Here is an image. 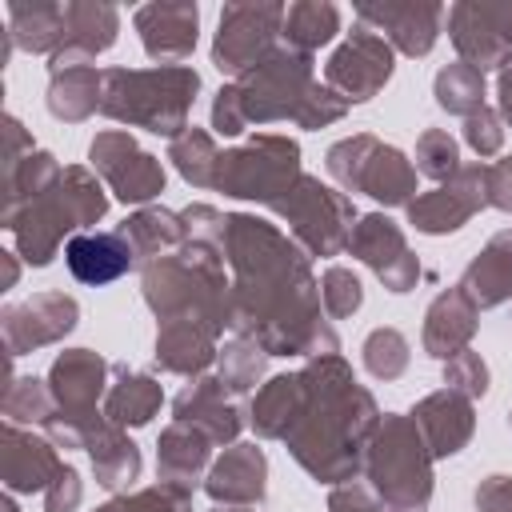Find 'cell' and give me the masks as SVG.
I'll return each instance as SVG.
<instances>
[{"label": "cell", "instance_id": "obj_50", "mask_svg": "<svg viewBox=\"0 0 512 512\" xmlns=\"http://www.w3.org/2000/svg\"><path fill=\"white\" fill-rule=\"evenodd\" d=\"M48 496H44V512H72L76 504H80V496H84V488H80V476H76V468H60V476L44 488Z\"/></svg>", "mask_w": 512, "mask_h": 512}, {"label": "cell", "instance_id": "obj_28", "mask_svg": "<svg viewBox=\"0 0 512 512\" xmlns=\"http://www.w3.org/2000/svg\"><path fill=\"white\" fill-rule=\"evenodd\" d=\"M60 460L52 452L48 440L32 436V432H20L16 424L4 428V484L12 492H36V488H48L56 476H60Z\"/></svg>", "mask_w": 512, "mask_h": 512}, {"label": "cell", "instance_id": "obj_38", "mask_svg": "<svg viewBox=\"0 0 512 512\" xmlns=\"http://www.w3.org/2000/svg\"><path fill=\"white\" fill-rule=\"evenodd\" d=\"M168 160L176 164V172H180L188 184L212 188L220 152H216V144H212V136H208L204 128H184V132L168 144Z\"/></svg>", "mask_w": 512, "mask_h": 512}, {"label": "cell", "instance_id": "obj_46", "mask_svg": "<svg viewBox=\"0 0 512 512\" xmlns=\"http://www.w3.org/2000/svg\"><path fill=\"white\" fill-rule=\"evenodd\" d=\"M348 112V100L340 92H332L328 84H312V92L304 96L300 112H296V124L300 128H324L332 120H340Z\"/></svg>", "mask_w": 512, "mask_h": 512}, {"label": "cell", "instance_id": "obj_27", "mask_svg": "<svg viewBox=\"0 0 512 512\" xmlns=\"http://www.w3.org/2000/svg\"><path fill=\"white\" fill-rule=\"evenodd\" d=\"M476 308H496L512 296V228L496 232L456 284Z\"/></svg>", "mask_w": 512, "mask_h": 512}, {"label": "cell", "instance_id": "obj_56", "mask_svg": "<svg viewBox=\"0 0 512 512\" xmlns=\"http://www.w3.org/2000/svg\"><path fill=\"white\" fill-rule=\"evenodd\" d=\"M508 420H512V412H508Z\"/></svg>", "mask_w": 512, "mask_h": 512}, {"label": "cell", "instance_id": "obj_53", "mask_svg": "<svg viewBox=\"0 0 512 512\" xmlns=\"http://www.w3.org/2000/svg\"><path fill=\"white\" fill-rule=\"evenodd\" d=\"M496 96H500V120L512 124V56L496 72Z\"/></svg>", "mask_w": 512, "mask_h": 512}, {"label": "cell", "instance_id": "obj_31", "mask_svg": "<svg viewBox=\"0 0 512 512\" xmlns=\"http://www.w3.org/2000/svg\"><path fill=\"white\" fill-rule=\"evenodd\" d=\"M300 412H304V380H300V372L272 376L252 400V428L260 436H268V440H284L296 428Z\"/></svg>", "mask_w": 512, "mask_h": 512}, {"label": "cell", "instance_id": "obj_37", "mask_svg": "<svg viewBox=\"0 0 512 512\" xmlns=\"http://www.w3.org/2000/svg\"><path fill=\"white\" fill-rule=\"evenodd\" d=\"M432 92H436V104H440L444 112H452V116H464V120H468L472 112H480V108H484V72H480V68H472V64H464V60L444 64V68L436 72Z\"/></svg>", "mask_w": 512, "mask_h": 512}, {"label": "cell", "instance_id": "obj_26", "mask_svg": "<svg viewBox=\"0 0 512 512\" xmlns=\"http://www.w3.org/2000/svg\"><path fill=\"white\" fill-rule=\"evenodd\" d=\"M476 312L480 308L460 288L440 292L428 304V316H424V348H428V356L452 360L456 352H464L472 332H476Z\"/></svg>", "mask_w": 512, "mask_h": 512}, {"label": "cell", "instance_id": "obj_47", "mask_svg": "<svg viewBox=\"0 0 512 512\" xmlns=\"http://www.w3.org/2000/svg\"><path fill=\"white\" fill-rule=\"evenodd\" d=\"M504 120H500V112L496 108H480V112H472L468 120H464V140H468V148L476 152V156H496L500 152V144H504V128H500Z\"/></svg>", "mask_w": 512, "mask_h": 512}, {"label": "cell", "instance_id": "obj_52", "mask_svg": "<svg viewBox=\"0 0 512 512\" xmlns=\"http://www.w3.org/2000/svg\"><path fill=\"white\" fill-rule=\"evenodd\" d=\"M328 512H384V504H376L372 492H364L356 484H340L328 496Z\"/></svg>", "mask_w": 512, "mask_h": 512}, {"label": "cell", "instance_id": "obj_43", "mask_svg": "<svg viewBox=\"0 0 512 512\" xmlns=\"http://www.w3.org/2000/svg\"><path fill=\"white\" fill-rule=\"evenodd\" d=\"M364 368L376 380H396L408 368V340L396 328H376L364 340Z\"/></svg>", "mask_w": 512, "mask_h": 512}, {"label": "cell", "instance_id": "obj_55", "mask_svg": "<svg viewBox=\"0 0 512 512\" xmlns=\"http://www.w3.org/2000/svg\"><path fill=\"white\" fill-rule=\"evenodd\" d=\"M4 512H16V504H12V500H8V504H4Z\"/></svg>", "mask_w": 512, "mask_h": 512}, {"label": "cell", "instance_id": "obj_21", "mask_svg": "<svg viewBox=\"0 0 512 512\" xmlns=\"http://www.w3.org/2000/svg\"><path fill=\"white\" fill-rule=\"evenodd\" d=\"M224 328L200 316H172L160 320V336H156V364L164 372H180V376H196L212 364L216 356V336Z\"/></svg>", "mask_w": 512, "mask_h": 512}, {"label": "cell", "instance_id": "obj_15", "mask_svg": "<svg viewBox=\"0 0 512 512\" xmlns=\"http://www.w3.org/2000/svg\"><path fill=\"white\" fill-rule=\"evenodd\" d=\"M348 252L360 256L384 280L388 292H408L420 280V260L408 252L404 232L388 216H380V212L356 220V228L348 236Z\"/></svg>", "mask_w": 512, "mask_h": 512}, {"label": "cell", "instance_id": "obj_24", "mask_svg": "<svg viewBox=\"0 0 512 512\" xmlns=\"http://www.w3.org/2000/svg\"><path fill=\"white\" fill-rule=\"evenodd\" d=\"M264 476H268V460L256 444H232L212 472L204 476V492L220 504H260L264 500Z\"/></svg>", "mask_w": 512, "mask_h": 512}, {"label": "cell", "instance_id": "obj_30", "mask_svg": "<svg viewBox=\"0 0 512 512\" xmlns=\"http://www.w3.org/2000/svg\"><path fill=\"white\" fill-rule=\"evenodd\" d=\"M88 456H92V468H96V484H104L108 492H120L128 488L136 476H140V448L112 424V420H100L92 432H88Z\"/></svg>", "mask_w": 512, "mask_h": 512}, {"label": "cell", "instance_id": "obj_36", "mask_svg": "<svg viewBox=\"0 0 512 512\" xmlns=\"http://www.w3.org/2000/svg\"><path fill=\"white\" fill-rule=\"evenodd\" d=\"M340 32V8L328 0H296L284 8V44L296 52H316L324 44H332Z\"/></svg>", "mask_w": 512, "mask_h": 512}, {"label": "cell", "instance_id": "obj_16", "mask_svg": "<svg viewBox=\"0 0 512 512\" xmlns=\"http://www.w3.org/2000/svg\"><path fill=\"white\" fill-rule=\"evenodd\" d=\"M76 300L64 296V292H44V296H32L24 304H12L4 308V344H8V356H24L40 344H52L60 336H68L76 328Z\"/></svg>", "mask_w": 512, "mask_h": 512}, {"label": "cell", "instance_id": "obj_2", "mask_svg": "<svg viewBox=\"0 0 512 512\" xmlns=\"http://www.w3.org/2000/svg\"><path fill=\"white\" fill-rule=\"evenodd\" d=\"M304 380V412L296 428L284 436L288 452L324 484H344L360 472L364 448L380 424L376 400L356 384L344 356H312L300 372Z\"/></svg>", "mask_w": 512, "mask_h": 512}, {"label": "cell", "instance_id": "obj_41", "mask_svg": "<svg viewBox=\"0 0 512 512\" xmlns=\"http://www.w3.org/2000/svg\"><path fill=\"white\" fill-rule=\"evenodd\" d=\"M416 172L440 184L460 172V144L448 136V128H428L416 140Z\"/></svg>", "mask_w": 512, "mask_h": 512}, {"label": "cell", "instance_id": "obj_6", "mask_svg": "<svg viewBox=\"0 0 512 512\" xmlns=\"http://www.w3.org/2000/svg\"><path fill=\"white\" fill-rule=\"evenodd\" d=\"M300 176L304 172H300V148H296V140H288V136H256L244 148L220 152L212 188H220L224 196L260 200V204L272 208Z\"/></svg>", "mask_w": 512, "mask_h": 512}, {"label": "cell", "instance_id": "obj_34", "mask_svg": "<svg viewBox=\"0 0 512 512\" xmlns=\"http://www.w3.org/2000/svg\"><path fill=\"white\" fill-rule=\"evenodd\" d=\"M8 36L24 52L56 56L64 44V4H8Z\"/></svg>", "mask_w": 512, "mask_h": 512}, {"label": "cell", "instance_id": "obj_8", "mask_svg": "<svg viewBox=\"0 0 512 512\" xmlns=\"http://www.w3.org/2000/svg\"><path fill=\"white\" fill-rule=\"evenodd\" d=\"M312 56L280 44L264 64H256L248 76L236 80L244 120L248 124H276V120H296L304 96L312 92Z\"/></svg>", "mask_w": 512, "mask_h": 512}, {"label": "cell", "instance_id": "obj_1", "mask_svg": "<svg viewBox=\"0 0 512 512\" xmlns=\"http://www.w3.org/2000/svg\"><path fill=\"white\" fill-rule=\"evenodd\" d=\"M224 256L236 272L228 288V328L252 336L268 356H332L336 332L320 320L308 256L256 216H228Z\"/></svg>", "mask_w": 512, "mask_h": 512}, {"label": "cell", "instance_id": "obj_35", "mask_svg": "<svg viewBox=\"0 0 512 512\" xmlns=\"http://www.w3.org/2000/svg\"><path fill=\"white\" fill-rule=\"evenodd\" d=\"M120 232L136 252V264H152L188 240L180 212H168V208H140L132 220H124Z\"/></svg>", "mask_w": 512, "mask_h": 512}, {"label": "cell", "instance_id": "obj_14", "mask_svg": "<svg viewBox=\"0 0 512 512\" xmlns=\"http://www.w3.org/2000/svg\"><path fill=\"white\" fill-rule=\"evenodd\" d=\"M480 208H484V164H468L448 184H440V188H432L424 196H412L408 224L416 232L444 236V232L464 228Z\"/></svg>", "mask_w": 512, "mask_h": 512}, {"label": "cell", "instance_id": "obj_22", "mask_svg": "<svg viewBox=\"0 0 512 512\" xmlns=\"http://www.w3.org/2000/svg\"><path fill=\"white\" fill-rule=\"evenodd\" d=\"M120 32V12L112 4H92V0H72L64 4V44L52 56V64H80L96 60L116 44Z\"/></svg>", "mask_w": 512, "mask_h": 512}, {"label": "cell", "instance_id": "obj_51", "mask_svg": "<svg viewBox=\"0 0 512 512\" xmlns=\"http://www.w3.org/2000/svg\"><path fill=\"white\" fill-rule=\"evenodd\" d=\"M476 512H512V476H488L476 488Z\"/></svg>", "mask_w": 512, "mask_h": 512}, {"label": "cell", "instance_id": "obj_32", "mask_svg": "<svg viewBox=\"0 0 512 512\" xmlns=\"http://www.w3.org/2000/svg\"><path fill=\"white\" fill-rule=\"evenodd\" d=\"M160 404H164V392L148 372H132V368L116 364V384L108 388V400H104V416L116 428L148 424L160 412Z\"/></svg>", "mask_w": 512, "mask_h": 512}, {"label": "cell", "instance_id": "obj_48", "mask_svg": "<svg viewBox=\"0 0 512 512\" xmlns=\"http://www.w3.org/2000/svg\"><path fill=\"white\" fill-rule=\"evenodd\" d=\"M212 128H216L220 136H240V132L248 128L244 104H240V92H236V80L216 92V100H212Z\"/></svg>", "mask_w": 512, "mask_h": 512}, {"label": "cell", "instance_id": "obj_11", "mask_svg": "<svg viewBox=\"0 0 512 512\" xmlns=\"http://www.w3.org/2000/svg\"><path fill=\"white\" fill-rule=\"evenodd\" d=\"M392 68H396L392 44L384 36H376L372 28L356 24L344 36V44H336V52L328 56L324 84L332 92H340L348 104H364L392 80Z\"/></svg>", "mask_w": 512, "mask_h": 512}, {"label": "cell", "instance_id": "obj_7", "mask_svg": "<svg viewBox=\"0 0 512 512\" xmlns=\"http://www.w3.org/2000/svg\"><path fill=\"white\" fill-rule=\"evenodd\" d=\"M272 212L280 220H288L292 236L312 252V256H336L340 248H348L352 236V200L328 184H320L316 176H300L276 204Z\"/></svg>", "mask_w": 512, "mask_h": 512}, {"label": "cell", "instance_id": "obj_12", "mask_svg": "<svg viewBox=\"0 0 512 512\" xmlns=\"http://www.w3.org/2000/svg\"><path fill=\"white\" fill-rule=\"evenodd\" d=\"M444 4L428 0H364L356 4V24L372 28L404 56H428L444 32Z\"/></svg>", "mask_w": 512, "mask_h": 512}, {"label": "cell", "instance_id": "obj_39", "mask_svg": "<svg viewBox=\"0 0 512 512\" xmlns=\"http://www.w3.org/2000/svg\"><path fill=\"white\" fill-rule=\"evenodd\" d=\"M264 344L252 340V336H236L220 348V384L232 392V396H244L252 392V384L264 376Z\"/></svg>", "mask_w": 512, "mask_h": 512}, {"label": "cell", "instance_id": "obj_17", "mask_svg": "<svg viewBox=\"0 0 512 512\" xmlns=\"http://www.w3.org/2000/svg\"><path fill=\"white\" fill-rule=\"evenodd\" d=\"M104 376H108V364L88 348H68L64 356H56V364L48 372V388L56 400L52 416L56 420H80V424L100 420L96 400L104 392Z\"/></svg>", "mask_w": 512, "mask_h": 512}, {"label": "cell", "instance_id": "obj_54", "mask_svg": "<svg viewBox=\"0 0 512 512\" xmlns=\"http://www.w3.org/2000/svg\"><path fill=\"white\" fill-rule=\"evenodd\" d=\"M212 512H256V508H252V504H224V508H220V504H216V508H212Z\"/></svg>", "mask_w": 512, "mask_h": 512}, {"label": "cell", "instance_id": "obj_20", "mask_svg": "<svg viewBox=\"0 0 512 512\" xmlns=\"http://www.w3.org/2000/svg\"><path fill=\"white\" fill-rule=\"evenodd\" d=\"M408 416L416 420V428H420V436H424L432 460L456 456V452L472 440V428H476V420H472V400L460 396V392H452V388L424 396Z\"/></svg>", "mask_w": 512, "mask_h": 512}, {"label": "cell", "instance_id": "obj_5", "mask_svg": "<svg viewBox=\"0 0 512 512\" xmlns=\"http://www.w3.org/2000/svg\"><path fill=\"white\" fill-rule=\"evenodd\" d=\"M364 476L380 496L384 512H428L432 500V452L412 416L388 412L368 448H364Z\"/></svg>", "mask_w": 512, "mask_h": 512}, {"label": "cell", "instance_id": "obj_40", "mask_svg": "<svg viewBox=\"0 0 512 512\" xmlns=\"http://www.w3.org/2000/svg\"><path fill=\"white\" fill-rule=\"evenodd\" d=\"M52 412H56V400H52V388L44 380L24 376V380H12L8 384V392H4V416H8V424H16V420L48 424Z\"/></svg>", "mask_w": 512, "mask_h": 512}, {"label": "cell", "instance_id": "obj_9", "mask_svg": "<svg viewBox=\"0 0 512 512\" xmlns=\"http://www.w3.org/2000/svg\"><path fill=\"white\" fill-rule=\"evenodd\" d=\"M284 36V4H224L212 40V64L224 76H248L264 64Z\"/></svg>", "mask_w": 512, "mask_h": 512}, {"label": "cell", "instance_id": "obj_19", "mask_svg": "<svg viewBox=\"0 0 512 512\" xmlns=\"http://www.w3.org/2000/svg\"><path fill=\"white\" fill-rule=\"evenodd\" d=\"M176 424H188L204 432L212 444H232L240 432V412L232 404V392L220 384V376H200L192 380L176 400H172Z\"/></svg>", "mask_w": 512, "mask_h": 512}, {"label": "cell", "instance_id": "obj_49", "mask_svg": "<svg viewBox=\"0 0 512 512\" xmlns=\"http://www.w3.org/2000/svg\"><path fill=\"white\" fill-rule=\"evenodd\" d=\"M484 204L512 212V156H500L496 164H484Z\"/></svg>", "mask_w": 512, "mask_h": 512}, {"label": "cell", "instance_id": "obj_33", "mask_svg": "<svg viewBox=\"0 0 512 512\" xmlns=\"http://www.w3.org/2000/svg\"><path fill=\"white\" fill-rule=\"evenodd\" d=\"M360 192H368L372 200L396 208V204H412V192H416V168L404 160L400 148L392 144H376V152L368 156L364 164V176H360Z\"/></svg>", "mask_w": 512, "mask_h": 512}, {"label": "cell", "instance_id": "obj_42", "mask_svg": "<svg viewBox=\"0 0 512 512\" xmlns=\"http://www.w3.org/2000/svg\"><path fill=\"white\" fill-rule=\"evenodd\" d=\"M376 144H380V140L368 136V132L332 144V148H328V176H332L340 188L360 192V176H364V164H368V156L376 152Z\"/></svg>", "mask_w": 512, "mask_h": 512}, {"label": "cell", "instance_id": "obj_4", "mask_svg": "<svg viewBox=\"0 0 512 512\" xmlns=\"http://www.w3.org/2000/svg\"><path fill=\"white\" fill-rule=\"evenodd\" d=\"M104 212H108V196L96 184V176L88 168H64L44 196L8 212L4 228L16 236V248L24 252V260L44 268L68 232L96 224Z\"/></svg>", "mask_w": 512, "mask_h": 512}, {"label": "cell", "instance_id": "obj_3", "mask_svg": "<svg viewBox=\"0 0 512 512\" xmlns=\"http://www.w3.org/2000/svg\"><path fill=\"white\" fill-rule=\"evenodd\" d=\"M200 92V76L188 64H156V68H104L100 112L148 128L156 136H180L188 128L192 100Z\"/></svg>", "mask_w": 512, "mask_h": 512}, {"label": "cell", "instance_id": "obj_45", "mask_svg": "<svg viewBox=\"0 0 512 512\" xmlns=\"http://www.w3.org/2000/svg\"><path fill=\"white\" fill-rule=\"evenodd\" d=\"M444 384H448L452 392L468 396V400L484 396V392H488V368H484L480 352L464 348V352H456L452 360H444Z\"/></svg>", "mask_w": 512, "mask_h": 512}, {"label": "cell", "instance_id": "obj_18", "mask_svg": "<svg viewBox=\"0 0 512 512\" xmlns=\"http://www.w3.org/2000/svg\"><path fill=\"white\" fill-rule=\"evenodd\" d=\"M136 32H140V44L152 60L180 64L196 48L200 8L192 0H184V4H172V0L144 4V8H136Z\"/></svg>", "mask_w": 512, "mask_h": 512}, {"label": "cell", "instance_id": "obj_25", "mask_svg": "<svg viewBox=\"0 0 512 512\" xmlns=\"http://www.w3.org/2000/svg\"><path fill=\"white\" fill-rule=\"evenodd\" d=\"M104 72H96L92 60L80 64H48V112L56 120L80 124L100 108Z\"/></svg>", "mask_w": 512, "mask_h": 512}, {"label": "cell", "instance_id": "obj_10", "mask_svg": "<svg viewBox=\"0 0 512 512\" xmlns=\"http://www.w3.org/2000/svg\"><path fill=\"white\" fill-rule=\"evenodd\" d=\"M444 20L464 64L500 72L512 56V0H456Z\"/></svg>", "mask_w": 512, "mask_h": 512}, {"label": "cell", "instance_id": "obj_23", "mask_svg": "<svg viewBox=\"0 0 512 512\" xmlns=\"http://www.w3.org/2000/svg\"><path fill=\"white\" fill-rule=\"evenodd\" d=\"M64 264L80 284L100 288L124 276L136 264V252L124 240V232H76L64 244Z\"/></svg>", "mask_w": 512, "mask_h": 512}, {"label": "cell", "instance_id": "obj_29", "mask_svg": "<svg viewBox=\"0 0 512 512\" xmlns=\"http://www.w3.org/2000/svg\"><path fill=\"white\" fill-rule=\"evenodd\" d=\"M212 440L188 424H172L160 432V480L164 484H176L184 492H192L200 480H204V468H208V448Z\"/></svg>", "mask_w": 512, "mask_h": 512}, {"label": "cell", "instance_id": "obj_13", "mask_svg": "<svg viewBox=\"0 0 512 512\" xmlns=\"http://www.w3.org/2000/svg\"><path fill=\"white\" fill-rule=\"evenodd\" d=\"M92 168L112 184V192L124 204H148L164 192V168L156 156H148L144 148H136V140L120 128H108L92 140L88 148Z\"/></svg>", "mask_w": 512, "mask_h": 512}, {"label": "cell", "instance_id": "obj_44", "mask_svg": "<svg viewBox=\"0 0 512 512\" xmlns=\"http://www.w3.org/2000/svg\"><path fill=\"white\" fill-rule=\"evenodd\" d=\"M360 300H364L360 280H356L348 268L332 264V268L324 272V280H320V304L328 308V316H332V320H344V316H352V312L360 308Z\"/></svg>", "mask_w": 512, "mask_h": 512}]
</instances>
